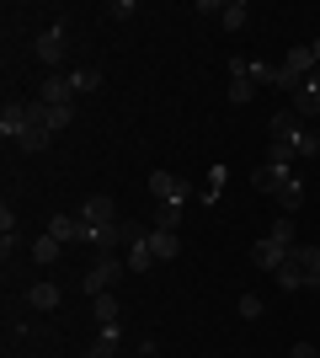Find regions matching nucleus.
Returning <instances> with one entry per match:
<instances>
[{"label":"nucleus","mask_w":320,"mask_h":358,"mask_svg":"<svg viewBox=\"0 0 320 358\" xmlns=\"http://www.w3.org/2000/svg\"><path fill=\"white\" fill-rule=\"evenodd\" d=\"M144 187H150L155 203H187V182H176L171 171H150V182H144Z\"/></svg>","instance_id":"6"},{"label":"nucleus","mask_w":320,"mask_h":358,"mask_svg":"<svg viewBox=\"0 0 320 358\" xmlns=\"http://www.w3.org/2000/svg\"><path fill=\"white\" fill-rule=\"evenodd\" d=\"M59 252H64V246H59L54 236H38V241H32V262H38V268H48V262H59Z\"/></svg>","instance_id":"21"},{"label":"nucleus","mask_w":320,"mask_h":358,"mask_svg":"<svg viewBox=\"0 0 320 358\" xmlns=\"http://www.w3.org/2000/svg\"><path fill=\"white\" fill-rule=\"evenodd\" d=\"M150 252H155V262H171V257L182 252V241H176V230H150Z\"/></svg>","instance_id":"15"},{"label":"nucleus","mask_w":320,"mask_h":358,"mask_svg":"<svg viewBox=\"0 0 320 358\" xmlns=\"http://www.w3.org/2000/svg\"><path fill=\"white\" fill-rule=\"evenodd\" d=\"M118 321V294H96V327H112Z\"/></svg>","instance_id":"28"},{"label":"nucleus","mask_w":320,"mask_h":358,"mask_svg":"<svg viewBox=\"0 0 320 358\" xmlns=\"http://www.w3.org/2000/svg\"><path fill=\"white\" fill-rule=\"evenodd\" d=\"M27 129H32V113H27V102H6V113H0V134H6V139L16 145V139L27 134Z\"/></svg>","instance_id":"10"},{"label":"nucleus","mask_w":320,"mask_h":358,"mask_svg":"<svg viewBox=\"0 0 320 358\" xmlns=\"http://www.w3.org/2000/svg\"><path fill=\"white\" fill-rule=\"evenodd\" d=\"M310 54H315V64H320V38H315V43H310Z\"/></svg>","instance_id":"34"},{"label":"nucleus","mask_w":320,"mask_h":358,"mask_svg":"<svg viewBox=\"0 0 320 358\" xmlns=\"http://www.w3.org/2000/svg\"><path fill=\"white\" fill-rule=\"evenodd\" d=\"M144 236H150V230H139L134 220H118V224H102V230H91L86 241H91L96 252H112V257H118V252H128V246H139Z\"/></svg>","instance_id":"1"},{"label":"nucleus","mask_w":320,"mask_h":358,"mask_svg":"<svg viewBox=\"0 0 320 358\" xmlns=\"http://www.w3.org/2000/svg\"><path fill=\"white\" fill-rule=\"evenodd\" d=\"M299 86H305V75H294L289 64H277V75H273V91H289V96H294Z\"/></svg>","instance_id":"29"},{"label":"nucleus","mask_w":320,"mask_h":358,"mask_svg":"<svg viewBox=\"0 0 320 358\" xmlns=\"http://www.w3.org/2000/svg\"><path fill=\"white\" fill-rule=\"evenodd\" d=\"M70 123H75V107H48V113H43L48 134H59V129H70Z\"/></svg>","instance_id":"26"},{"label":"nucleus","mask_w":320,"mask_h":358,"mask_svg":"<svg viewBox=\"0 0 320 358\" xmlns=\"http://www.w3.org/2000/svg\"><path fill=\"white\" fill-rule=\"evenodd\" d=\"M112 353H118V321L102 327V331H96V343H91V358H112Z\"/></svg>","instance_id":"24"},{"label":"nucleus","mask_w":320,"mask_h":358,"mask_svg":"<svg viewBox=\"0 0 320 358\" xmlns=\"http://www.w3.org/2000/svg\"><path fill=\"white\" fill-rule=\"evenodd\" d=\"M267 236H273L277 246H289V252H294V246H299V224H294V214H283V220H277Z\"/></svg>","instance_id":"22"},{"label":"nucleus","mask_w":320,"mask_h":358,"mask_svg":"<svg viewBox=\"0 0 320 358\" xmlns=\"http://www.w3.org/2000/svg\"><path fill=\"white\" fill-rule=\"evenodd\" d=\"M70 80H75V96H91V91H102V70H91V64L70 70Z\"/></svg>","instance_id":"20"},{"label":"nucleus","mask_w":320,"mask_h":358,"mask_svg":"<svg viewBox=\"0 0 320 358\" xmlns=\"http://www.w3.org/2000/svg\"><path fill=\"white\" fill-rule=\"evenodd\" d=\"M123 268H128V273H150V268H155V252H150V241L128 246V252H123Z\"/></svg>","instance_id":"17"},{"label":"nucleus","mask_w":320,"mask_h":358,"mask_svg":"<svg viewBox=\"0 0 320 358\" xmlns=\"http://www.w3.org/2000/svg\"><path fill=\"white\" fill-rule=\"evenodd\" d=\"M48 236L59 241V246H70V241H86V236H91V224L80 220V214H54V220H48Z\"/></svg>","instance_id":"9"},{"label":"nucleus","mask_w":320,"mask_h":358,"mask_svg":"<svg viewBox=\"0 0 320 358\" xmlns=\"http://www.w3.org/2000/svg\"><path fill=\"white\" fill-rule=\"evenodd\" d=\"M289 177H294L289 166H273V161H267V166H257V171H251V187H257V193H267V198H277L283 187H289Z\"/></svg>","instance_id":"8"},{"label":"nucleus","mask_w":320,"mask_h":358,"mask_svg":"<svg viewBox=\"0 0 320 358\" xmlns=\"http://www.w3.org/2000/svg\"><path fill=\"white\" fill-rule=\"evenodd\" d=\"M219 22H224V32H241L245 22H251V6H245V0H224V6H219Z\"/></svg>","instance_id":"16"},{"label":"nucleus","mask_w":320,"mask_h":358,"mask_svg":"<svg viewBox=\"0 0 320 358\" xmlns=\"http://www.w3.org/2000/svg\"><path fill=\"white\" fill-rule=\"evenodd\" d=\"M251 262H257L261 273H277L283 262H289V246H277V241L267 236V241H257V246H251Z\"/></svg>","instance_id":"12"},{"label":"nucleus","mask_w":320,"mask_h":358,"mask_svg":"<svg viewBox=\"0 0 320 358\" xmlns=\"http://www.w3.org/2000/svg\"><path fill=\"white\" fill-rule=\"evenodd\" d=\"M32 54H38V59L48 64V75H54V70H64V54H70V38H64V27H59V22H54L48 32H38V43H32Z\"/></svg>","instance_id":"3"},{"label":"nucleus","mask_w":320,"mask_h":358,"mask_svg":"<svg viewBox=\"0 0 320 358\" xmlns=\"http://www.w3.org/2000/svg\"><path fill=\"white\" fill-rule=\"evenodd\" d=\"M182 224V203H155V230H176Z\"/></svg>","instance_id":"27"},{"label":"nucleus","mask_w":320,"mask_h":358,"mask_svg":"<svg viewBox=\"0 0 320 358\" xmlns=\"http://www.w3.org/2000/svg\"><path fill=\"white\" fill-rule=\"evenodd\" d=\"M294 150H299L305 161H315V155H320V134H315V129H305V134L294 139Z\"/></svg>","instance_id":"31"},{"label":"nucleus","mask_w":320,"mask_h":358,"mask_svg":"<svg viewBox=\"0 0 320 358\" xmlns=\"http://www.w3.org/2000/svg\"><path fill=\"white\" fill-rule=\"evenodd\" d=\"M80 220L91 224V230H102V224H118V203H112L107 193H91L86 203H80Z\"/></svg>","instance_id":"7"},{"label":"nucleus","mask_w":320,"mask_h":358,"mask_svg":"<svg viewBox=\"0 0 320 358\" xmlns=\"http://www.w3.org/2000/svg\"><path fill=\"white\" fill-rule=\"evenodd\" d=\"M123 273H128V268H123V257H112V252H96V262L86 268V278H80V289H86L91 299H96V294H112V284H118Z\"/></svg>","instance_id":"2"},{"label":"nucleus","mask_w":320,"mask_h":358,"mask_svg":"<svg viewBox=\"0 0 320 358\" xmlns=\"http://www.w3.org/2000/svg\"><path fill=\"white\" fill-rule=\"evenodd\" d=\"M289 257L305 268V289H320V246H305V241H299Z\"/></svg>","instance_id":"14"},{"label":"nucleus","mask_w":320,"mask_h":358,"mask_svg":"<svg viewBox=\"0 0 320 358\" xmlns=\"http://www.w3.org/2000/svg\"><path fill=\"white\" fill-rule=\"evenodd\" d=\"M305 134V118L294 113V107H283V113H273V123H267V145H294V139Z\"/></svg>","instance_id":"5"},{"label":"nucleus","mask_w":320,"mask_h":358,"mask_svg":"<svg viewBox=\"0 0 320 358\" xmlns=\"http://www.w3.org/2000/svg\"><path fill=\"white\" fill-rule=\"evenodd\" d=\"M229 70V107H245L257 96V80H251V59H224Z\"/></svg>","instance_id":"4"},{"label":"nucleus","mask_w":320,"mask_h":358,"mask_svg":"<svg viewBox=\"0 0 320 358\" xmlns=\"http://www.w3.org/2000/svg\"><path fill=\"white\" fill-rule=\"evenodd\" d=\"M283 64H289L294 75H305V80H310V70H315V54H310V43H294L289 54H283Z\"/></svg>","instance_id":"18"},{"label":"nucleus","mask_w":320,"mask_h":358,"mask_svg":"<svg viewBox=\"0 0 320 358\" xmlns=\"http://www.w3.org/2000/svg\"><path fill=\"white\" fill-rule=\"evenodd\" d=\"M289 107H294V113H299V118H315V113H320V75H310V80H305V86H299V91H294V96H289Z\"/></svg>","instance_id":"11"},{"label":"nucleus","mask_w":320,"mask_h":358,"mask_svg":"<svg viewBox=\"0 0 320 358\" xmlns=\"http://www.w3.org/2000/svg\"><path fill=\"white\" fill-rule=\"evenodd\" d=\"M235 310H241V321H261V294H241Z\"/></svg>","instance_id":"30"},{"label":"nucleus","mask_w":320,"mask_h":358,"mask_svg":"<svg viewBox=\"0 0 320 358\" xmlns=\"http://www.w3.org/2000/svg\"><path fill=\"white\" fill-rule=\"evenodd\" d=\"M59 299H64V289L54 284V278H38V284L27 289V310H59Z\"/></svg>","instance_id":"13"},{"label":"nucleus","mask_w":320,"mask_h":358,"mask_svg":"<svg viewBox=\"0 0 320 358\" xmlns=\"http://www.w3.org/2000/svg\"><path fill=\"white\" fill-rule=\"evenodd\" d=\"M273 278H277V289H289V294H294V289H305V268H299L294 257H289V262H283V268L273 273Z\"/></svg>","instance_id":"23"},{"label":"nucleus","mask_w":320,"mask_h":358,"mask_svg":"<svg viewBox=\"0 0 320 358\" xmlns=\"http://www.w3.org/2000/svg\"><path fill=\"white\" fill-rule=\"evenodd\" d=\"M48 145H54V134H48V129H38V123L16 139V150H27V155H38V150H48Z\"/></svg>","instance_id":"25"},{"label":"nucleus","mask_w":320,"mask_h":358,"mask_svg":"<svg viewBox=\"0 0 320 358\" xmlns=\"http://www.w3.org/2000/svg\"><path fill=\"white\" fill-rule=\"evenodd\" d=\"M107 16H112V22H128V16H134V0H112V6H107Z\"/></svg>","instance_id":"32"},{"label":"nucleus","mask_w":320,"mask_h":358,"mask_svg":"<svg viewBox=\"0 0 320 358\" xmlns=\"http://www.w3.org/2000/svg\"><path fill=\"white\" fill-rule=\"evenodd\" d=\"M277 209H283V214H299V209H305V182H299V177H289V187L277 193Z\"/></svg>","instance_id":"19"},{"label":"nucleus","mask_w":320,"mask_h":358,"mask_svg":"<svg viewBox=\"0 0 320 358\" xmlns=\"http://www.w3.org/2000/svg\"><path fill=\"white\" fill-rule=\"evenodd\" d=\"M289 358H320V353H315V343H294Z\"/></svg>","instance_id":"33"}]
</instances>
